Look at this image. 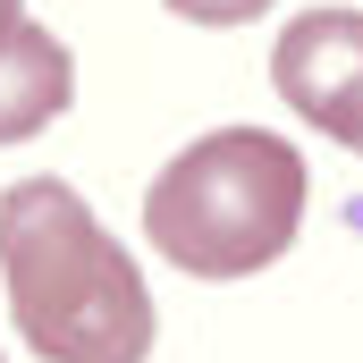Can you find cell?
Returning a JSON list of instances; mask_svg holds the SVG:
<instances>
[{
	"label": "cell",
	"instance_id": "obj_4",
	"mask_svg": "<svg viewBox=\"0 0 363 363\" xmlns=\"http://www.w3.org/2000/svg\"><path fill=\"white\" fill-rule=\"evenodd\" d=\"M68 101H77V60H68V43L26 17V26L0 43V144L43 135Z\"/></svg>",
	"mask_w": 363,
	"mask_h": 363
},
{
	"label": "cell",
	"instance_id": "obj_5",
	"mask_svg": "<svg viewBox=\"0 0 363 363\" xmlns=\"http://www.w3.org/2000/svg\"><path fill=\"white\" fill-rule=\"evenodd\" d=\"M161 9H178L186 26H254L271 0H161Z\"/></svg>",
	"mask_w": 363,
	"mask_h": 363
},
{
	"label": "cell",
	"instance_id": "obj_2",
	"mask_svg": "<svg viewBox=\"0 0 363 363\" xmlns=\"http://www.w3.org/2000/svg\"><path fill=\"white\" fill-rule=\"evenodd\" d=\"M304 228V152L271 127H220L144 186V237L186 279H254Z\"/></svg>",
	"mask_w": 363,
	"mask_h": 363
},
{
	"label": "cell",
	"instance_id": "obj_1",
	"mask_svg": "<svg viewBox=\"0 0 363 363\" xmlns=\"http://www.w3.org/2000/svg\"><path fill=\"white\" fill-rule=\"evenodd\" d=\"M0 287L9 321L43 363H144L152 296L135 254L93 220L68 178H17L0 194Z\"/></svg>",
	"mask_w": 363,
	"mask_h": 363
},
{
	"label": "cell",
	"instance_id": "obj_3",
	"mask_svg": "<svg viewBox=\"0 0 363 363\" xmlns=\"http://www.w3.org/2000/svg\"><path fill=\"white\" fill-rule=\"evenodd\" d=\"M271 85L304 127H321L347 152H363V9L287 17L271 43Z\"/></svg>",
	"mask_w": 363,
	"mask_h": 363
},
{
	"label": "cell",
	"instance_id": "obj_6",
	"mask_svg": "<svg viewBox=\"0 0 363 363\" xmlns=\"http://www.w3.org/2000/svg\"><path fill=\"white\" fill-rule=\"evenodd\" d=\"M17 26H26V0H0V43H9Z\"/></svg>",
	"mask_w": 363,
	"mask_h": 363
}]
</instances>
